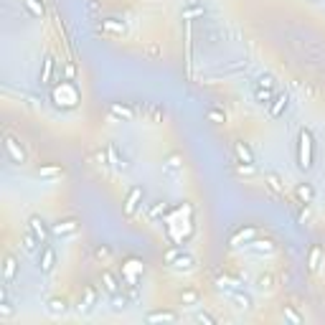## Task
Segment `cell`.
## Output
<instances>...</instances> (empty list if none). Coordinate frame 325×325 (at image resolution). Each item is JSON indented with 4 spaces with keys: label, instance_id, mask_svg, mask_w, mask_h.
Returning a JSON list of instances; mask_svg holds the SVG:
<instances>
[{
    "label": "cell",
    "instance_id": "cell-9",
    "mask_svg": "<svg viewBox=\"0 0 325 325\" xmlns=\"http://www.w3.org/2000/svg\"><path fill=\"white\" fill-rule=\"evenodd\" d=\"M287 104H290V97L282 92V94H274V99L267 104L269 107V117L272 120H277V117H282V112L287 110Z\"/></svg>",
    "mask_w": 325,
    "mask_h": 325
},
{
    "label": "cell",
    "instance_id": "cell-41",
    "mask_svg": "<svg viewBox=\"0 0 325 325\" xmlns=\"http://www.w3.org/2000/svg\"><path fill=\"white\" fill-rule=\"evenodd\" d=\"M196 300H198V295H196V292H183V302H188V305H193Z\"/></svg>",
    "mask_w": 325,
    "mask_h": 325
},
{
    "label": "cell",
    "instance_id": "cell-37",
    "mask_svg": "<svg viewBox=\"0 0 325 325\" xmlns=\"http://www.w3.org/2000/svg\"><path fill=\"white\" fill-rule=\"evenodd\" d=\"M196 320H198V323H208V325L216 323V318H213V315H208V313H198V315H196Z\"/></svg>",
    "mask_w": 325,
    "mask_h": 325
},
{
    "label": "cell",
    "instance_id": "cell-16",
    "mask_svg": "<svg viewBox=\"0 0 325 325\" xmlns=\"http://www.w3.org/2000/svg\"><path fill=\"white\" fill-rule=\"evenodd\" d=\"M236 158H239V163H244V165H254V153H252V147L247 145V142H236Z\"/></svg>",
    "mask_w": 325,
    "mask_h": 325
},
{
    "label": "cell",
    "instance_id": "cell-20",
    "mask_svg": "<svg viewBox=\"0 0 325 325\" xmlns=\"http://www.w3.org/2000/svg\"><path fill=\"white\" fill-rule=\"evenodd\" d=\"M102 287L110 292V295H117L120 292V285H117V277L112 272H102Z\"/></svg>",
    "mask_w": 325,
    "mask_h": 325
},
{
    "label": "cell",
    "instance_id": "cell-6",
    "mask_svg": "<svg viewBox=\"0 0 325 325\" xmlns=\"http://www.w3.org/2000/svg\"><path fill=\"white\" fill-rule=\"evenodd\" d=\"M56 267V252H54V247H41V252H38V269L44 272V274H49L51 269Z\"/></svg>",
    "mask_w": 325,
    "mask_h": 325
},
{
    "label": "cell",
    "instance_id": "cell-28",
    "mask_svg": "<svg viewBox=\"0 0 325 325\" xmlns=\"http://www.w3.org/2000/svg\"><path fill=\"white\" fill-rule=\"evenodd\" d=\"M59 173H61L59 165H44V168H38V178H54Z\"/></svg>",
    "mask_w": 325,
    "mask_h": 325
},
{
    "label": "cell",
    "instance_id": "cell-34",
    "mask_svg": "<svg viewBox=\"0 0 325 325\" xmlns=\"http://www.w3.org/2000/svg\"><path fill=\"white\" fill-rule=\"evenodd\" d=\"M181 252H183V247H173V249H168V252H165V257H163V259H165V264H170V262L181 254Z\"/></svg>",
    "mask_w": 325,
    "mask_h": 325
},
{
    "label": "cell",
    "instance_id": "cell-26",
    "mask_svg": "<svg viewBox=\"0 0 325 325\" xmlns=\"http://www.w3.org/2000/svg\"><path fill=\"white\" fill-rule=\"evenodd\" d=\"M320 259H323V249H320V247L315 244V247L310 249V257H308V267H310V269L315 272V269L320 267Z\"/></svg>",
    "mask_w": 325,
    "mask_h": 325
},
{
    "label": "cell",
    "instance_id": "cell-35",
    "mask_svg": "<svg viewBox=\"0 0 325 325\" xmlns=\"http://www.w3.org/2000/svg\"><path fill=\"white\" fill-rule=\"evenodd\" d=\"M285 318H287V320H292L295 325H300V323H302V318H300V315H297V313H295L292 308H285Z\"/></svg>",
    "mask_w": 325,
    "mask_h": 325
},
{
    "label": "cell",
    "instance_id": "cell-23",
    "mask_svg": "<svg viewBox=\"0 0 325 325\" xmlns=\"http://www.w3.org/2000/svg\"><path fill=\"white\" fill-rule=\"evenodd\" d=\"M51 74H54V56H46L44 59V69H41V84H49Z\"/></svg>",
    "mask_w": 325,
    "mask_h": 325
},
{
    "label": "cell",
    "instance_id": "cell-24",
    "mask_svg": "<svg viewBox=\"0 0 325 325\" xmlns=\"http://www.w3.org/2000/svg\"><path fill=\"white\" fill-rule=\"evenodd\" d=\"M110 112H112L115 117H120V120H132V117H135V112H132L130 107H125V104H112Z\"/></svg>",
    "mask_w": 325,
    "mask_h": 325
},
{
    "label": "cell",
    "instance_id": "cell-15",
    "mask_svg": "<svg viewBox=\"0 0 325 325\" xmlns=\"http://www.w3.org/2000/svg\"><path fill=\"white\" fill-rule=\"evenodd\" d=\"M66 310H69V305H66L64 297H51V300L46 302V313H49V315H54V318L64 315Z\"/></svg>",
    "mask_w": 325,
    "mask_h": 325
},
{
    "label": "cell",
    "instance_id": "cell-11",
    "mask_svg": "<svg viewBox=\"0 0 325 325\" xmlns=\"http://www.w3.org/2000/svg\"><path fill=\"white\" fill-rule=\"evenodd\" d=\"M145 320H147V323H176L178 315H176L173 310H153V313L145 315Z\"/></svg>",
    "mask_w": 325,
    "mask_h": 325
},
{
    "label": "cell",
    "instance_id": "cell-25",
    "mask_svg": "<svg viewBox=\"0 0 325 325\" xmlns=\"http://www.w3.org/2000/svg\"><path fill=\"white\" fill-rule=\"evenodd\" d=\"M15 272H18V264L13 257H5V267H3V279L5 282H10L13 277H15Z\"/></svg>",
    "mask_w": 325,
    "mask_h": 325
},
{
    "label": "cell",
    "instance_id": "cell-19",
    "mask_svg": "<svg viewBox=\"0 0 325 325\" xmlns=\"http://www.w3.org/2000/svg\"><path fill=\"white\" fill-rule=\"evenodd\" d=\"M107 160H110L115 168H120V170H127V168H130V163L125 160V155H120L115 147H110V150H107Z\"/></svg>",
    "mask_w": 325,
    "mask_h": 325
},
{
    "label": "cell",
    "instance_id": "cell-10",
    "mask_svg": "<svg viewBox=\"0 0 325 325\" xmlns=\"http://www.w3.org/2000/svg\"><path fill=\"white\" fill-rule=\"evenodd\" d=\"M244 249H249V252H254V254H274V244L269 242V239H252V242H247L244 244Z\"/></svg>",
    "mask_w": 325,
    "mask_h": 325
},
{
    "label": "cell",
    "instance_id": "cell-17",
    "mask_svg": "<svg viewBox=\"0 0 325 325\" xmlns=\"http://www.w3.org/2000/svg\"><path fill=\"white\" fill-rule=\"evenodd\" d=\"M41 244H44V242H41L31 229L23 234V249H26V252H41Z\"/></svg>",
    "mask_w": 325,
    "mask_h": 325
},
{
    "label": "cell",
    "instance_id": "cell-13",
    "mask_svg": "<svg viewBox=\"0 0 325 325\" xmlns=\"http://www.w3.org/2000/svg\"><path fill=\"white\" fill-rule=\"evenodd\" d=\"M5 153H8V158H10L13 163H26V153L18 147V142H15L13 137L5 140Z\"/></svg>",
    "mask_w": 325,
    "mask_h": 325
},
{
    "label": "cell",
    "instance_id": "cell-3",
    "mask_svg": "<svg viewBox=\"0 0 325 325\" xmlns=\"http://www.w3.org/2000/svg\"><path fill=\"white\" fill-rule=\"evenodd\" d=\"M221 295H226L239 310H252L254 308V302H252V297L247 295V292H242V287H229V290H221Z\"/></svg>",
    "mask_w": 325,
    "mask_h": 325
},
{
    "label": "cell",
    "instance_id": "cell-4",
    "mask_svg": "<svg viewBox=\"0 0 325 325\" xmlns=\"http://www.w3.org/2000/svg\"><path fill=\"white\" fill-rule=\"evenodd\" d=\"M122 277H125V282H127L130 287H137V279L142 277V262L130 257V259L122 264Z\"/></svg>",
    "mask_w": 325,
    "mask_h": 325
},
{
    "label": "cell",
    "instance_id": "cell-22",
    "mask_svg": "<svg viewBox=\"0 0 325 325\" xmlns=\"http://www.w3.org/2000/svg\"><path fill=\"white\" fill-rule=\"evenodd\" d=\"M254 99H257V104H269L274 99V92L272 89H264V86H257L254 89Z\"/></svg>",
    "mask_w": 325,
    "mask_h": 325
},
{
    "label": "cell",
    "instance_id": "cell-2",
    "mask_svg": "<svg viewBox=\"0 0 325 325\" xmlns=\"http://www.w3.org/2000/svg\"><path fill=\"white\" fill-rule=\"evenodd\" d=\"M313 160H315V140L313 132L302 127L297 132V168L308 173L313 168Z\"/></svg>",
    "mask_w": 325,
    "mask_h": 325
},
{
    "label": "cell",
    "instance_id": "cell-27",
    "mask_svg": "<svg viewBox=\"0 0 325 325\" xmlns=\"http://www.w3.org/2000/svg\"><path fill=\"white\" fill-rule=\"evenodd\" d=\"M297 196H300V201H305V203H313V198H315V191H313V186L302 183V186H297Z\"/></svg>",
    "mask_w": 325,
    "mask_h": 325
},
{
    "label": "cell",
    "instance_id": "cell-8",
    "mask_svg": "<svg viewBox=\"0 0 325 325\" xmlns=\"http://www.w3.org/2000/svg\"><path fill=\"white\" fill-rule=\"evenodd\" d=\"M28 229H31V231H33V234H36L44 244H46V242H49V236H51V229L46 226V221H44L41 216H31V219H28Z\"/></svg>",
    "mask_w": 325,
    "mask_h": 325
},
{
    "label": "cell",
    "instance_id": "cell-29",
    "mask_svg": "<svg viewBox=\"0 0 325 325\" xmlns=\"http://www.w3.org/2000/svg\"><path fill=\"white\" fill-rule=\"evenodd\" d=\"M0 315L3 318H10L13 315V305H10V300H8V290L3 287V305H0Z\"/></svg>",
    "mask_w": 325,
    "mask_h": 325
},
{
    "label": "cell",
    "instance_id": "cell-14",
    "mask_svg": "<svg viewBox=\"0 0 325 325\" xmlns=\"http://www.w3.org/2000/svg\"><path fill=\"white\" fill-rule=\"evenodd\" d=\"M257 236V229L254 226H247V229H242V231H236L234 236H231V247H244L247 242H252Z\"/></svg>",
    "mask_w": 325,
    "mask_h": 325
},
{
    "label": "cell",
    "instance_id": "cell-39",
    "mask_svg": "<svg viewBox=\"0 0 325 325\" xmlns=\"http://www.w3.org/2000/svg\"><path fill=\"white\" fill-rule=\"evenodd\" d=\"M196 15H203V8H193V10H186V13H183L186 20H191V18H196Z\"/></svg>",
    "mask_w": 325,
    "mask_h": 325
},
{
    "label": "cell",
    "instance_id": "cell-38",
    "mask_svg": "<svg viewBox=\"0 0 325 325\" xmlns=\"http://www.w3.org/2000/svg\"><path fill=\"white\" fill-rule=\"evenodd\" d=\"M259 86H264V89H274V79H272V76H262Z\"/></svg>",
    "mask_w": 325,
    "mask_h": 325
},
{
    "label": "cell",
    "instance_id": "cell-18",
    "mask_svg": "<svg viewBox=\"0 0 325 325\" xmlns=\"http://www.w3.org/2000/svg\"><path fill=\"white\" fill-rule=\"evenodd\" d=\"M170 267H173V269H178V272H181V269H186V272H188V269H193V257H191V254H186V252H181L176 259L170 262Z\"/></svg>",
    "mask_w": 325,
    "mask_h": 325
},
{
    "label": "cell",
    "instance_id": "cell-5",
    "mask_svg": "<svg viewBox=\"0 0 325 325\" xmlns=\"http://www.w3.org/2000/svg\"><path fill=\"white\" fill-rule=\"evenodd\" d=\"M142 198H145V191H142L140 186H132L127 198H125V213H127V216H135V213H137V208L142 206Z\"/></svg>",
    "mask_w": 325,
    "mask_h": 325
},
{
    "label": "cell",
    "instance_id": "cell-33",
    "mask_svg": "<svg viewBox=\"0 0 325 325\" xmlns=\"http://www.w3.org/2000/svg\"><path fill=\"white\" fill-rule=\"evenodd\" d=\"M102 26H104L107 31H115V33H122V31H125V23H115V20H104Z\"/></svg>",
    "mask_w": 325,
    "mask_h": 325
},
{
    "label": "cell",
    "instance_id": "cell-36",
    "mask_svg": "<svg viewBox=\"0 0 325 325\" xmlns=\"http://www.w3.org/2000/svg\"><path fill=\"white\" fill-rule=\"evenodd\" d=\"M110 254H112V249H110V247H97V252H94V257H97V259H110Z\"/></svg>",
    "mask_w": 325,
    "mask_h": 325
},
{
    "label": "cell",
    "instance_id": "cell-1",
    "mask_svg": "<svg viewBox=\"0 0 325 325\" xmlns=\"http://www.w3.org/2000/svg\"><path fill=\"white\" fill-rule=\"evenodd\" d=\"M51 102H54L56 107H61V110H74V107L81 102V94H79L76 84H74L71 79H66V81H59V84L51 89Z\"/></svg>",
    "mask_w": 325,
    "mask_h": 325
},
{
    "label": "cell",
    "instance_id": "cell-7",
    "mask_svg": "<svg viewBox=\"0 0 325 325\" xmlns=\"http://www.w3.org/2000/svg\"><path fill=\"white\" fill-rule=\"evenodd\" d=\"M76 229H79V221H76V219H64V221H59V224L51 226V236L66 239V236L76 234Z\"/></svg>",
    "mask_w": 325,
    "mask_h": 325
},
{
    "label": "cell",
    "instance_id": "cell-31",
    "mask_svg": "<svg viewBox=\"0 0 325 325\" xmlns=\"http://www.w3.org/2000/svg\"><path fill=\"white\" fill-rule=\"evenodd\" d=\"M206 117H208L211 122H216V125L226 122V115H224V112H219V110H208V112H206Z\"/></svg>",
    "mask_w": 325,
    "mask_h": 325
},
{
    "label": "cell",
    "instance_id": "cell-12",
    "mask_svg": "<svg viewBox=\"0 0 325 325\" xmlns=\"http://www.w3.org/2000/svg\"><path fill=\"white\" fill-rule=\"evenodd\" d=\"M94 305H97V290L89 285V287H84V300H81V305H79V313H92L94 310Z\"/></svg>",
    "mask_w": 325,
    "mask_h": 325
},
{
    "label": "cell",
    "instance_id": "cell-42",
    "mask_svg": "<svg viewBox=\"0 0 325 325\" xmlns=\"http://www.w3.org/2000/svg\"><path fill=\"white\" fill-rule=\"evenodd\" d=\"M269 282H272V279H269V277H259V287H267V290H269V287H272V285H269Z\"/></svg>",
    "mask_w": 325,
    "mask_h": 325
},
{
    "label": "cell",
    "instance_id": "cell-30",
    "mask_svg": "<svg viewBox=\"0 0 325 325\" xmlns=\"http://www.w3.org/2000/svg\"><path fill=\"white\" fill-rule=\"evenodd\" d=\"M168 213V203H163V201H158L153 208H150V219H160V216H165Z\"/></svg>",
    "mask_w": 325,
    "mask_h": 325
},
{
    "label": "cell",
    "instance_id": "cell-32",
    "mask_svg": "<svg viewBox=\"0 0 325 325\" xmlns=\"http://www.w3.org/2000/svg\"><path fill=\"white\" fill-rule=\"evenodd\" d=\"M112 308L120 313V310H125L127 308V297H120V292L117 295H112Z\"/></svg>",
    "mask_w": 325,
    "mask_h": 325
},
{
    "label": "cell",
    "instance_id": "cell-40",
    "mask_svg": "<svg viewBox=\"0 0 325 325\" xmlns=\"http://www.w3.org/2000/svg\"><path fill=\"white\" fill-rule=\"evenodd\" d=\"M181 168V163H178V155H170V160H168V170H178Z\"/></svg>",
    "mask_w": 325,
    "mask_h": 325
},
{
    "label": "cell",
    "instance_id": "cell-21",
    "mask_svg": "<svg viewBox=\"0 0 325 325\" xmlns=\"http://www.w3.org/2000/svg\"><path fill=\"white\" fill-rule=\"evenodd\" d=\"M23 8H26V13L33 15V18H44V13H46L41 0H23Z\"/></svg>",
    "mask_w": 325,
    "mask_h": 325
}]
</instances>
